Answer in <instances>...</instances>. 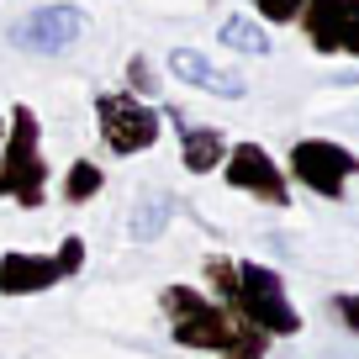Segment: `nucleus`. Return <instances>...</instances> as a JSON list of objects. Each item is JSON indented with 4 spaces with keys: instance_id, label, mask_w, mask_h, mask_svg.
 <instances>
[{
    "instance_id": "ddd939ff",
    "label": "nucleus",
    "mask_w": 359,
    "mask_h": 359,
    "mask_svg": "<svg viewBox=\"0 0 359 359\" xmlns=\"http://www.w3.org/2000/svg\"><path fill=\"white\" fill-rule=\"evenodd\" d=\"M217 43L233 48V53H248V58L269 53V32H264V22H254V16H227V22L217 27Z\"/></svg>"
},
{
    "instance_id": "39448f33",
    "label": "nucleus",
    "mask_w": 359,
    "mask_h": 359,
    "mask_svg": "<svg viewBox=\"0 0 359 359\" xmlns=\"http://www.w3.org/2000/svg\"><path fill=\"white\" fill-rule=\"evenodd\" d=\"M85 264V238H64L53 254H0V296H37L58 280L79 275Z\"/></svg>"
},
{
    "instance_id": "f257e3e1",
    "label": "nucleus",
    "mask_w": 359,
    "mask_h": 359,
    "mask_svg": "<svg viewBox=\"0 0 359 359\" xmlns=\"http://www.w3.org/2000/svg\"><path fill=\"white\" fill-rule=\"evenodd\" d=\"M206 280H212V302H222L238 323H248L264 338H296L302 333V312L285 296V280L269 264L254 259H227L212 254L206 259Z\"/></svg>"
},
{
    "instance_id": "0eeeda50",
    "label": "nucleus",
    "mask_w": 359,
    "mask_h": 359,
    "mask_svg": "<svg viewBox=\"0 0 359 359\" xmlns=\"http://www.w3.org/2000/svg\"><path fill=\"white\" fill-rule=\"evenodd\" d=\"M79 37H85V11H79V6H69V0L32 6V11L16 16V27H11V48H22V53H37V58L69 53Z\"/></svg>"
},
{
    "instance_id": "1a4fd4ad",
    "label": "nucleus",
    "mask_w": 359,
    "mask_h": 359,
    "mask_svg": "<svg viewBox=\"0 0 359 359\" xmlns=\"http://www.w3.org/2000/svg\"><path fill=\"white\" fill-rule=\"evenodd\" d=\"M296 22H302L306 43H312L317 53L359 58V0H306Z\"/></svg>"
},
{
    "instance_id": "4468645a",
    "label": "nucleus",
    "mask_w": 359,
    "mask_h": 359,
    "mask_svg": "<svg viewBox=\"0 0 359 359\" xmlns=\"http://www.w3.org/2000/svg\"><path fill=\"white\" fill-rule=\"evenodd\" d=\"M101 185H106L101 164H95V158H74V164H69V175H64V201H69V206H85V201H95V196H101Z\"/></svg>"
},
{
    "instance_id": "2eb2a0df",
    "label": "nucleus",
    "mask_w": 359,
    "mask_h": 359,
    "mask_svg": "<svg viewBox=\"0 0 359 359\" xmlns=\"http://www.w3.org/2000/svg\"><path fill=\"white\" fill-rule=\"evenodd\" d=\"M127 95H137V101L154 106L158 74H154V64H148V53H133V58H127Z\"/></svg>"
},
{
    "instance_id": "a211bd4d",
    "label": "nucleus",
    "mask_w": 359,
    "mask_h": 359,
    "mask_svg": "<svg viewBox=\"0 0 359 359\" xmlns=\"http://www.w3.org/2000/svg\"><path fill=\"white\" fill-rule=\"evenodd\" d=\"M0 143H6V111H0Z\"/></svg>"
},
{
    "instance_id": "dca6fc26",
    "label": "nucleus",
    "mask_w": 359,
    "mask_h": 359,
    "mask_svg": "<svg viewBox=\"0 0 359 359\" xmlns=\"http://www.w3.org/2000/svg\"><path fill=\"white\" fill-rule=\"evenodd\" d=\"M306 0H254V22H269V27H291L302 16Z\"/></svg>"
},
{
    "instance_id": "f03ea898",
    "label": "nucleus",
    "mask_w": 359,
    "mask_h": 359,
    "mask_svg": "<svg viewBox=\"0 0 359 359\" xmlns=\"http://www.w3.org/2000/svg\"><path fill=\"white\" fill-rule=\"evenodd\" d=\"M158 306H164V317H169L175 344H185V348H212V354H227V359H264L269 354L264 333L238 323L222 302H212V296L196 291V285H169V291L158 296Z\"/></svg>"
},
{
    "instance_id": "f3484780",
    "label": "nucleus",
    "mask_w": 359,
    "mask_h": 359,
    "mask_svg": "<svg viewBox=\"0 0 359 359\" xmlns=\"http://www.w3.org/2000/svg\"><path fill=\"white\" fill-rule=\"evenodd\" d=\"M333 317L348 327V333H359V291H344V296H333Z\"/></svg>"
},
{
    "instance_id": "423d86ee",
    "label": "nucleus",
    "mask_w": 359,
    "mask_h": 359,
    "mask_svg": "<svg viewBox=\"0 0 359 359\" xmlns=\"http://www.w3.org/2000/svg\"><path fill=\"white\" fill-rule=\"evenodd\" d=\"M291 175L306 191H317L323 201H344V185L359 175V154L333 137H302L291 148Z\"/></svg>"
},
{
    "instance_id": "9d476101",
    "label": "nucleus",
    "mask_w": 359,
    "mask_h": 359,
    "mask_svg": "<svg viewBox=\"0 0 359 359\" xmlns=\"http://www.w3.org/2000/svg\"><path fill=\"white\" fill-rule=\"evenodd\" d=\"M169 74H175L180 85H196V90H206V95H222V101H243L248 95L243 74L222 69L217 58L196 53V48H175V53H169Z\"/></svg>"
},
{
    "instance_id": "f8f14e48",
    "label": "nucleus",
    "mask_w": 359,
    "mask_h": 359,
    "mask_svg": "<svg viewBox=\"0 0 359 359\" xmlns=\"http://www.w3.org/2000/svg\"><path fill=\"white\" fill-rule=\"evenodd\" d=\"M169 217H175V196H143L137 201V212L127 217V238L133 243H154V238H164V227H169Z\"/></svg>"
},
{
    "instance_id": "6e6552de",
    "label": "nucleus",
    "mask_w": 359,
    "mask_h": 359,
    "mask_svg": "<svg viewBox=\"0 0 359 359\" xmlns=\"http://www.w3.org/2000/svg\"><path fill=\"white\" fill-rule=\"evenodd\" d=\"M222 175L233 191L254 196V201L264 206H291V180H285V169L275 164V154L259 143H233L222 158Z\"/></svg>"
},
{
    "instance_id": "7ed1b4c3",
    "label": "nucleus",
    "mask_w": 359,
    "mask_h": 359,
    "mask_svg": "<svg viewBox=\"0 0 359 359\" xmlns=\"http://www.w3.org/2000/svg\"><path fill=\"white\" fill-rule=\"evenodd\" d=\"M0 196L16 206H43L48 201V158H43V122L32 106H11L6 116V143H0Z\"/></svg>"
},
{
    "instance_id": "20e7f679",
    "label": "nucleus",
    "mask_w": 359,
    "mask_h": 359,
    "mask_svg": "<svg viewBox=\"0 0 359 359\" xmlns=\"http://www.w3.org/2000/svg\"><path fill=\"white\" fill-rule=\"evenodd\" d=\"M95 133L116 158H133L158 143V111L127 90H106V95H95Z\"/></svg>"
},
{
    "instance_id": "9b49d317",
    "label": "nucleus",
    "mask_w": 359,
    "mask_h": 359,
    "mask_svg": "<svg viewBox=\"0 0 359 359\" xmlns=\"http://www.w3.org/2000/svg\"><path fill=\"white\" fill-rule=\"evenodd\" d=\"M175 127H180V164L191 169V175H212V169H222L227 158V137L217 133V127H196L185 111H175Z\"/></svg>"
}]
</instances>
